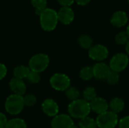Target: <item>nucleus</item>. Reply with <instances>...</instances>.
I'll return each mask as SVG.
<instances>
[{"label":"nucleus","instance_id":"obj_1","mask_svg":"<svg viewBox=\"0 0 129 128\" xmlns=\"http://www.w3.org/2000/svg\"><path fill=\"white\" fill-rule=\"evenodd\" d=\"M90 103L84 99L72 101L68 106V112L72 118L82 119L88 117L91 112Z\"/></svg>","mask_w":129,"mask_h":128},{"label":"nucleus","instance_id":"obj_2","mask_svg":"<svg viewBox=\"0 0 129 128\" xmlns=\"http://www.w3.org/2000/svg\"><path fill=\"white\" fill-rule=\"evenodd\" d=\"M39 21L42 29L47 32L53 31L59 22L57 12L52 8H47L39 15Z\"/></svg>","mask_w":129,"mask_h":128},{"label":"nucleus","instance_id":"obj_3","mask_svg":"<svg viewBox=\"0 0 129 128\" xmlns=\"http://www.w3.org/2000/svg\"><path fill=\"white\" fill-rule=\"evenodd\" d=\"M24 106L23 97L14 94L9 95L5 103V109L6 112L11 115L20 114L23 111Z\"/></svg>","mask_w":129,"mask_h":128},{"label":"nucleus","instance_id":"obj_4","mask_svg":"<svg viewBox=\"0 0 129 128\" xmlns=\"http://www.w3.org/2000/svg\"><path fill=\"white\" fill-rule=\"evenodd\" d=\"M50 63L49 57L45 54H37L33 55L29 61V67L31 71L36 72H42L45 71Z\"/></svg>","mask_w":129,"mask_h":128},{"label":"nucleus","instance_id":"obj_5","mask_svg":"<svg viewBox=\"0 0 129 128\" xmlns=\"http://www.w3.org/2000/svg\"><path fill=\"white\" fill-rule=\"evenodd\" d=\"M96 122L99 128H115L119 124V118L116 113L108 110L98 115Z\"/></svg>","mask_w":129,"mask_h":128},{"label":"nucleus","instance_id":"obj_6","mask_svg":"<svg viewBox=\"0 0 129 128\" xmlns=\"http://www.w3.org/2000/svg\"><path fill=\"white\" fill-rule=\"evenodd\" d=\"M70 78L63 73H55L50 78V84L56 91H65L70 87Z\"/></svg>","mask_w":129,"mask_h":128},{"label":"nucleus","instance_id":"obj_7","mask_svg":"<svg viewBox=\"0 0 129 128\" xmlns=\"http://www.w3.org/2000/svg\"><path fill=\"white\" fill-rule=\"evenodd\" d=\"M128 63V56L123 53H118L111 58L109 66L112 71L119 73L125 69Z\"/></svg>","mask_w":129,"mask_h":128},{"label":"nucleus","instance_id":"obj_8","mask_svg":"<svg viewBox=\"0 0 129 128\" xmlns=\"http://www.w3.org/2000/svg\"><path fill=\"white\" fill-rule=\"evenodd\" d=\"M108 55L109 51L107 48L101 44L94 45L88 50L89 57L95 61H103L107 58Z\"/></svg>","mask_w":129,"mask_h":128},{"label":"nucleus","instance_id":"obj_9","mask_svg":"<svg viewBox=\"0 0 129 128\" xmlns=\"http://www.w3.org/2000/svg\"><path fill=\"white\" fill-rule=\"evenodd\" d=\"M74 125L72 117L66 114H58L51 122V128H70Z\"/></svg>","mask_w":129,"mask_h":128},{"label":"nucleus","instance_id":"obj_10","mask_svg":"<svg viewBox=\"0 0 129 128\" xmlns=\"http://www.w3.org/2000/svg\"><path fill=\"white\" fill-rule=\"evenodd\" d=\"M110 71V66L102 62H98L93 66L94 77L98 80H106Z\"/></svg>","mask_w":129,"mask_h":128},{"label":"nucleus","instance_id":"obj_11","mask_svg":"<svg viewBox=\"0 0 129 128\" xmlns=\"http://www.w3.org/2000/svg\"><path fill=\"white\" fill-rule=\"evenodd\" d=\"M57 17L59 22L64 25H69L73 21L75 13L70 7H62L57 11Z\"/></svg>","mask_w":129,"mask_h":128},{"label":"nucleus","instance_id":"obj_12","mask_svg":"<svg viewBox=\"0 0 129 128\" xmlns=\"http://www.w3.org/2000/svg\"><path fill=\"white\" fill-rule=\"evenodd\" d=\"M42 109L43 112L49 117H55L58 115L59 106L56 101L52 99H46L42 104Z\"/></svg>","mask_w":129,"mask_h":128},{"label":"nucleus","instance_id":"obj_13","mask_svg":"<svg viewBox=\"0 0 129 128\" xmlns=\"http://www.w3.org/2000/svg\"><path fill=\"white\" fill-rule=\"evenodd\" d=\"M89 103H90L91 110L98 115L108 111L109 103L103 97H96L94 100H92Z\"/></svg>","mask_w":129,"mask_h":128},{"label":"nucleus","instance_id":"obj_14","mask_svg":"<svg viewBox=\"0 0 129 128\" xmlns=\"http://www.w3.org/2000/svg\"><path fill=\"white\" fill-rule=\"evenodd\" d=\"M8 85L14 94L23 97V95L26 91V86L22 79L13 78L10 80Z\"/></svg>","mask_w":129,"mask_h":128},{"label":"nucleus","instance_id":"obj_15","mask_svg":"<svg viewBox=\"0 0 129 128\" xmlns=\"http://www.w3.org/2000/svg\"><path fill=\"white\" fill-rule=\"evenodd\" d=\"M128 21V17L126 12L123 11H117L114 12L111 17L110 23L113 26L116 27H122L127 24Z\"/></svg>","mask_w":129,"mask_h":128},{"label":"nucleus","instance_id":"obj_16","mask_svg":"<svg viewBox=\"0 0 129 128\" xmlns=\"http://www.w3.org/2000/svg\"><path fill=\"white\" fill-rule=\"evenodd\" d=\"M125 108V102L119 97H114L109 103V109L114 113L121 112Z\"/></svg>","mask_w":129,"mask_h":128},{"label":"nucleus","instance_id":"obj_17","mask_svg":"<svg viewBox=\"0 0 129 128\" xmlns=\"http://www.w3.org/2000/svg\"><path fill=\"white\" fill-rule=\"evenodd\" d=\"M30 69L29 66H24V65H20L16 66L14 69L13 73H14V76L16 78H19V79H23V78H26L30 72Z\"/></svg>","mask_w":129,"mask_h":128},{"label":"nucleus","instance_id":"obj_18","mask_svg":"<svg viewBox=\"0 0 129 128\" xmlns=\"http://www.w3.org/2000/svg\"><path fill=\"white\" fill-rule=\"evenodd\" d=\"M78 43L80 47H82L84 49H90L93 46V39L92 38L87 35H82L78 38Z\"/></svg>","mask_w":129,"mask_h":128},{"label":"nucleus","instance_id":"obj_19","mask_svg":"<svg viewBox=\"0 0 129 128\" xmlns=\"http://www.w3.org/2000/svg\"><path fill=\"white\" fill-rule=\"evenodd\" d=\"M5 128H27V125L23 119L16 118L8 120Z\"/></svg>","mask_w":129,"mask_h":128},{"label":"nucleus","instance_id":"obj_20","mask_svg":"<svg viewBox=\"0 0 129 128\" xmlns=\"http://www.w3.org/2000/svg\"><path fill=\"white\" fill-rule=\"evenodd\" d=\"M79 128H98L96 120L88 116L80 119L79 122Z\"/></svg>","mask_w":129,"mask_h":128},{"label":"nucleus","instance_id":"obj_21","mask_svg":"<svg viewBox=\"0 0 129 128\" xmlns=\"http://www.w3.org/2000/svg\"><path fill=\"white\" fill-rule=\"evenodd\" d=\"M30 2L36 9V14L39 16L45 8H47V0H30Z\"/></svg>","mask_w":129,"mask_h":128},{"label":"nucleus","instance_id":"obj_22","mask_svg":"<svg viewBox=\"0 0 129 128\" xmlns=\"http://www.w3.org/2000/svg\"><path fill=\"white\" fill-rule=\"evenodd\" d=\"M79 77L84 81H89L94 77L93 66H85L79 72Z\"/></svg>","mask_w":129,"mask_h":128},{"label":"nucleus","instance_id":"obj_23","mask_svg":"<svg viewBox=\"0 0 129 128\" xmlns=\"http://www.w3.org/2000/svg\"><path fill=\"white\" fill-rule=\"evenodd\" d=\"M82 96H83V99L88 103L91 102L96 97H97V91H96L95 88H92V87L86 88L83 91Z\"/></svg>","mask_w":129,"mask_h":128},{"label":"nucleus","instance_id":"obj_24","mask_svg":"<svg viewBox=\"0 0 129 128\" xmlns=\"http://www.w3.org/2000/svg\"><path fill=\"white\" fill-rule=\"evenodd\" d=\"M65 94H66V97L71 101H74V100L79 99V97L80 95L79 90L76 88L71 87V86L65 91Z\"/></svg>","mask_w":129,"mask_h":128},{"label":"nucleus","instance_id":"obj_25","mask_svg":"<svg viewBox=\"0 0 129 128\" xmlns=\"http://www.w3.org/2000/svg\"><path fill=\"white\" fill-rule=\"evenodd\" d=\"M116 42L119 45H125L129 41V36L126 31L119 32L115 37Z\"/></svg>","mask_w":129,"mask_h":128},{"label":"nucleus","instance_id":"obj_26","mask_svg":"<svg viewBox=\"0 0 129 128\" xmlns=\"http://www.w3.org/2000/svg\"><path fill=\"white\" fill-rule=\"evenodd\" d=\"M106 80L110 85H115L119 81V75L118 72L111 70Z\"/></svg>","mask_w":129,"mask_h":128},{"label":"nucleus","instance_id":"obj_27","mask_svg":"<svg viewBox=\"0 0 129 128\" xmlns=\"http://www.w3.org/2000/svg\"><path fill=\"white\" fill-rule=\"evenodd\" d=\"M26 79L29 82H30L32 84H37L41 80V75L39 72H36L34 71H30Z\"/></svg>","mask_w":129,"mask_h":128},{"label":"nucleus","instance_id":"obj_28","mask_svg":"<svg viewBox=\"0 0 129 128\" xmlns=\"http://www.w3.org/2000/svg\"><path fill=\"white\" fill-rule=\"evenodd\" d=\"M23 100H24L25 106H26L28 107L35 106L37 102V99H36V96L33 94H27L25 97H23Z\"/></svg>","mask_w":129,"mask_h":128},{"label":"nucleus","instance_id":"obj_29","mask_svg":"<svg viewBox=\"0 0 129 128\" xmlns=\"http://www.w3.org/2000/svg\"><path fill=\"white\" fill-rule=\"evenodd\" d=\"M119 128H129V115L125 116L119 121Z\"/></svg>","mask_w":129,"mask_h":128},{"label":"nucleus","instance_id":"obj_30","mask_svg":"<svg viewBox=\"0 0 129 128\" xmlns=\"http://www.w3.org/2000/svg\"><path fill=\"white\" fill-rule=\"evenodd\" d=\"M8 69L5 64L0 63V81L2 80L7 75Z\"/></svg>","mask_w":129,"mask_h":128},{"label":"nucleus","instance_id":"obj_31","mask_svg":"<svg viewBox=\"0 0 129 128\" xmlns=\"http://www.w3.org/2000/svg\"><path fill=\"white\" fill-rule=\"evenodd\" d=\"M8 121V120L6 115L4 113L0 112V128H5Z\"/></svg>","mask_w":129,"mask_h":128},{"label":"nucleus","instance_id":"obj_32","mask_svg":"<svg viewBox=\"0 0 129 128\" xmlns=\"http://www.w3.org/2000/svg\"><path fill=\"white\" fill-rule=\"evenodd\" d=\"M57 2L62 7H70L75 0H57Z\"/></svg>","mask_w":129,"mask_h":128},{"label":"nucleus","instance_id":"obj_33","mask_svg":"<svg viewBox=\"0 0 129 128\" xmlns=\"http://www.w3.org/2000/svg\"><path fill=\"white\" fill-rule=\"evenodd\" d=\"M75 2L78 5L85 6V5H87L91 2V0H75Z\"/></svg>","mask_w":129,"mask_h":128},{"label":"nucleus","instance_id":"obj_34","mask_svg":"<svg viewBox=\"0 0 129 128\" xmlns=\"http://www.w3.org/2000/svg\"><path fill=\"white\" fill-rule=\"evenodd\" d=\"M125 51L127 52V55H129V41H128V43L125 45Z\"/></svg>","mask_w":129,"mask_h":128},{"label":"nucleus","instance_id":"obj_35","mask_svg":"<svg viewBox=\"0 0 129 128\" xmlns=\"http://www.w3.org/2000/svg\"><path fill=\"white\" fill-rule=\"evenodd\" d=\"M126 32H127V33H128V36H129V24L128 25V26H127V29H126Z\"/></svg>","mask_w":129,"mask_h":128},{"label":"nucleus","instance_id":"obj_36","mask_svg":"<svg viewBox=\"0 0 129 128\" xmlns=\"http://www.w3.org/2000/svg\"><path fill=\"white\" fill-rule=\"evenodd\" d=\"M70 128H79V127H76V126H75V125H73V127H71Z\"/></svg>","mask_w":129,"mask_h":128},{"label":"nucleus","instance_id":"obj_37","mask_svg":"<svg viewBox=\"0 0 129 128\" xmlns=\"http://www.w3.org/2000/svg\"><path fill=\"white\" fill-rule=\"evenodd\" d=\"M128 3H129V0H128Z\"/></svg>","mask_w":129,"mask_h":128}]
</instances>
